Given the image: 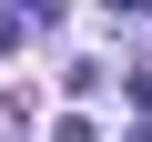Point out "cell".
Segmentation results:
<instances>
[{
	"instance_id": "6da1fadb",
	"label": "cell",
	"mask_w": 152,
	"mask_h": 142,
	"mask_svg": "<svg viewBox=\"0 0 152 142\" xmlns=\"http://www.w3.org/2000/svg\"><path fill=\"white\" fill-rule=\"evenodd\" d=\"M51 10H61V0H10V20H31V31H41Z\"/></svg>"
},
{
	"instance_id": "7a4b0ae2",
	"label": "cell",
	"mask_w": 152,
	"mask_h": 142,
	"mask_svg": "<svg viewBox=\"0 0 152 142\" xmlns=\"http://www.w3.org/2000/svg\"><path fill=\"white\" fill-rule=\"evenodd\" d=\"M61 142H102V132H91V122H81V112H71V122H61Z\"/></svg>"
},
{
	"instance_id": "3957f363",
	"label": "cell",
	"mask_w": 152,
	"mask_h": 142,
	"mask_svg": "<svg viewBox=\"0 0 152 142\" xmlns=\"http://www.w3.org/2000/svg\"><path fill=\"white\" fill-rule=\"evenodd\" d=\"M102 10H122V20H142V10H152V0H102Z\"/></svg>"
}]
</instances>
